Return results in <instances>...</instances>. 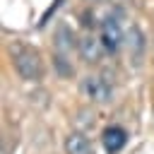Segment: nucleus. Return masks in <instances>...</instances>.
I'll return each mask as SVG.
<instances>
[{"mask_svg": "<svg viewBox=\"0 0 154 154\" xmlns=\"http://www.w3.org/2000/svg\"><path fill=\"white\" fill-rule=\"evenodd\" d=\"M84 99H89L91 103H99V106H106L113 101V84L101 77V75H87L79 84Z\"/></svg>", "mask_w": 154, "mask_h": 154, "instance_id": "f257e3e1", "label": "nucleus"}, {"mask_svg": "<svg viewBox=\"0 0 154 154\" xmlns=\"http://www.w3.org/2000/svg\"><path fill=\"white\" fill-rule=\"evenodd\" d=\"M14 70L19 72V77H24V79H29V82L38 79L41 72H43V65H41L38 53L31 51V48H19V51L14 53Z\"/></svg>", "mask_w": 154, "mask_h": 154, "instance_id": "f03ea898", "label": "nucleus"}, {"mask_svg": "<svg viewBox=\"0 0 154 154\" xmlns=\"http://www.w3.org/2000/svg\"><path fill=\"white\" fill-rule=\"evenodd\" d=\"M99 38H101V43H103V51H106V53H118V51H120V46H123V38H125V36H123V26H120V22H118V19H113V17L103 19Z\"/></svg>", "mask_w": 154, "mask_h": 154, "instance_id": "7ed1b4c3", "label": "nucleus"}, {"mask_svg": "<svg viewBox=\"0 0 154 154\" xmlns=\"http://www.w3.org/2000/svg\"><path fill=\"white\" fill-rule=\"evenodd\" d=\"M77 51H79V55H82L84 63H96V60L101 58V53H106L101 38H96V36H91V34H87V36H82V38L77 41Z\"/></svg>", "mask_w": 154, "mask_h": 154, "instance_id": "20e7f679", "label": "nucleus"}, {"mask_svg": "<svg viewBox=\"0 0 154 154\" xmlns=\"http://www.w3.org/2000/svg\"><path fill=\"white\" fill-rule=\"evenodd\" d=\"M101 142H103V149H106L108 154H118V152L125 147V142H128V132H125V128H120V125H111V128L103 130Z\"/></svg>", "mask_w": 154, "mask_h": 154, "instance_id": "39448f33", "label": "nucleus"}, {"mask_svg": "<svg viewBox=\"0 0 154 154\" xmlns=\"http://www.w3.org/2000/svg\"><path fill=\"white\" fill-rule=\"evenodd\" d=\"M65 154H94V147L84 132H70L65 137Z\"/></svg>", "mask_w": 154, "mask_h": 154, "instance_id": "423d86ee", "label": "nucleus"}]
</instances>
